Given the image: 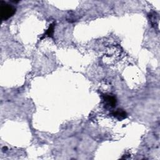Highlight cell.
<instances>
[{
    "label": "cell",
    "instance_id": "obj_1",
    "mask_svg": "<svg viewBox=\"0 0 160 160\" xmlns=\"http://www.w3.org/2000/svg\"><path fill=\"white\" fill-rule=\"evenodd\" d=\"M16 9L15 6L0 1V12H1V20L5 21L15 14Z\"/></svg>",
    "mask_w": 160,
    "mask_h": 160
},
{
    "label": "cell",
    "instance_id": "obj_2",
    "mask_svg": "<svg viewBox=\"0 0 160 160\" xmlns=\"http://www.w3.org/2000/svg\"><path fill=\"white\" fill-rule=\"evenodd\" d=\"M113 115L115 117H116L117 119L120 120H122L123 119H125L127 116L126 113L121 109H118L116 111L113 113Z\"/></svg>",
    "mask_w": 160,
    "mask_h": 160
},
{
    "label": "cell",
    "instance_id": "obj_3",
    "mask_svg": "<svg viewBox=\"0 0 160 160\" xmlns=\"http://www.w3.org/2000/svg\"><path fill=\"white\" fill-rule=\"evenodd\" d=\"M104 101H106L109 106H110L111 107H114L115 106V105L116 104V99L115 97L113 96H109V95H106L104 97Z\"/></svg>",
    "mask_w": 160,
    "mask_h": 160
},
{
    "label": "cell",
    "instance_id": "obj_4",
    "mask_svg": "<svg viewBox=\"0 0 160 160\" xmlns=\"http://www.w3.org/2000/svg\"><path fill=\"white\" fill-rule=\"evenodd\" d=\"M54 23L51 24L49 26V28L48 29L47 33H46V35H47L48 36H52L53 32H54Z\"/></svg>",
    "mask_w": 160,
    "mask_h": 160
}]
</instances>
